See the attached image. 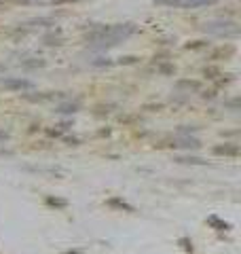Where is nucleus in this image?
Wrapping results in <instances>:
<instances>
[{"instance_id": "nucleus-3", "label": "nucleus", "mask_w": 241, "mask_h": 254, "mask_svg": "<svg viewBox=\"0 0 241 254\" xmlns=\"http://www.w3.org/2000/svg\"><path fill=\"white\" fill-rule=\"evenodd\" d=\"M174 146H182V148H199V146H201V142H199L197 138H180V140L176 142Z\"/></svg>"}, {"instance_id": "nucleus-11", "label": "nucleus", "mask_w": 241, "mask_h": 254, "mask_svg": "<svg viewBox=\"0 0 241 254\" xmlns=\"http://www.w3.org/2000/svg\"><path fill=\"white\" fill-rule=\"evenodd\" d=\"M180 244H184V250H189V252H193V244L189 239H180Z\"/></svg>"}, {"instance_id": "nucleus-1", "label": "nucleus", "mask_w": 241, "mask_h": 254, "mask_svg": "<svg viewBox=\"0 0 241 254\" xmlns=\"http://www.w3.org/2000/svg\"><path fill=\"white\" fill-rule=\"evenodd\" d=\"M4 89H11V91H21V89H32V83L26 79H7L2 80Z\"/></svg>"}, {"instance_id": "nucleus-5", "label": "nucleus", "mask_w": 241, "mask_h": 254, "mask_svg": "<svg viewBox=\"0 0 241 254\" xmlns=\"http://www.w3.org/2000/svg\"><path fill=\"white\" fill-rule=\"evenodd\" d=\"M208 222H209V224H214V227L218 229V231H226V229H228V222L220 221V218H216V216H209V218H208Z\"/></svg>"}, {"instance_id": "nucleus-9", "label": "nucleus", "mask_w": 241, "mask_h": 254, "mask_svg": "<svg viewBox=\"0 0 241 254\" xmlns=\"http://www.w3.org/2000/svg\"><path fill=\"white\" fill-rule=\"evenodd\" d=\"M138 62V57H133V55H129V57H121V64H136Z\"/></svg>"}, {"instance_id": "nucleus-4", "label": "nucleus", "mask_w": 241, "mask_h": 254, "mask_svg": "<svg viewBox=\"0 0 241 254\" xmlns=\"http://www.w3.org/2000/svg\"><path fill=\"white\" fill-rule=\"evenodd\" d=\"M178 163H193V165H205L208 161L205 159H199V157H176Z\"/></svg>"}, {"instance_id": "nucleus-13", "label": "nucleus", "mask_w": 241, "mask_h": 254, "mask_svg": "<svg viewBox=\"0 0 241 254\" xmlns=\"http://www.w3.org/2000/svg\"><path fill=\"white\" fill-rule=\"evenodd\" d=\"M7 138H9L7 134H2V131H0V140H7Z\"/></svg>"}, {"instance_id": "nucleus-12", "label": "nucleus", "mask_w": 241, "mask_h": 254, "mask_svg": "<svg viewBox=\"0 0 241 254\" xmlns=\"http://www.w3.org/2000/svg\"><path fill=\"white\" fill-rule=\"evenodd\" d=\"M161 72H174V68H169V66H161Z\"/></svg>"}, {"instance_id": "nucleus-14", "label": "nucleus", "mask_w": 241, "mask_h": 254, "mask_svg": "<svg viewBox=\"0 0 241 254\" xmlns=\"http://www.w3.org/2000/svg\"><path fill=\"white\" fill-rule=\"evenodd\" d=\"M66 254H79V252H76V250H70V252H66Z\"/></svg>"}, {"instance_id": "nucleus-10", "label": "nucleus", "mask_w": 241, "mask_h": 254, "mask_svg": "<svg viewBox=\"0 0 241 254\" xmlns=\"http://www.w3.org/2000/svg\"><path fill=\"white\" fill-rule=\"evenodd\" d=\"M110 60H97V62H93V66H110Z\"/></svg>"}, {"instance_id": "nucleus-7", "label": "nucleus", "mask_w": 241, "mask_h": 254, "mask_svg": "<svg viewBox=\"0 0 241 254\" xmlns=\"http://www.w3.org/2000/svg\"><path fill=\"white\" fill-rule=\"evenodd\" d=\"M47 206H55V207H66L68 201L66 199H55V197H47Z\"/></svg>"}, {"instance_id": "nucleus-6", "label": "nucleus", "mask_w": 241, "mask_h": 254, "mask_svg": "<svg viewBox=\"0 0 241 254\" xmlns=\"http://www.w3.org/2000/svg\"><path fill=\"white\" fill-rule=\"evenodd\" d=\"M76 111H79V104H64V106H60V108H57V112H76Z\"/></svg>"}, {"instance_id": "nucleus-2", "label": "nucleus", "mask_w": 241, "mask_h": 254, "mask_svg": "<svg viewBox=\"0 0 241 254\" xmlns=\"http://www.w3.org/2000/svg\"><path fill=\"white\" fill-rule=\"evenodd\" d=\"M214 153L216 155H225V157H237L239 146H237V144H225V146H216Z\"/></svg>"}, {"instance_id": "nucleus-8", "label": "nucleus", "mask_w": 241, "mask_h": 254, "mask_svg": "<svg viewBox=\"0 0 241 254\" xmlns=\"http://www.w3.org/2000/svg\"><path fill=\"white\" fill-rule=\"evenodd\" d=\"M108 204H110V206H116V207H123V210H129V212H133V207L129 206V204H125V201H121V199H110Z\"/></svg>"}]
</instances>
